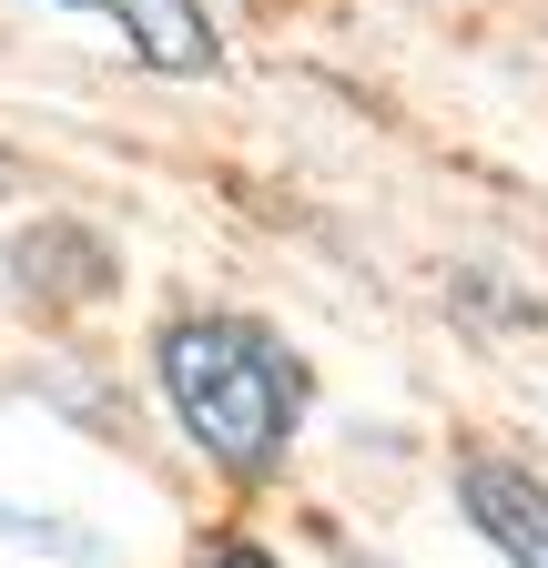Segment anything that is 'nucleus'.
<instances>
[{"label":"nucleus","instance_id":"obj_4","mask_svg":"<svg viewBox=\"0 0 548 568\" xmlns=\"http://www.w3.org/2000/svg\"><path fill=\"white\" fill-rule=\"evenodd\" d=\"M11 274L41 305H92V295H112V244L92 224H31L11 244Z\"/></svg>","mask_w":548,"mask_h":568},{"label":"nucleus","instance_id":"obj_5","mask_svg":"<svg viewBox=\"0 0 548 568\" xmlns=\"http://www.w3.org/2000/svg\"><path fill=\"white\" fill-rule=\"evenodd\" d=\"M193 568H274V558H264V548H254V538H214V548H203V558H193Z\"/></svg>","mask_w":548,"mask_h":568},{"label":"nucleus","instance_id":"obj_2","mask_svg":"<svg viewBox=\"0 0 548 568\" xmlns=\"http://www.w3.org/2000/svg\"><path fill=\"white\" fill-rule=\"evenodd\" d=\"M457 508H467V528L488 538L508 568H548V487H538L528 467L467 447V457H457Z\"/></svg>","mask_w":548,"mask_h":568},{"label":"nucleus","instance_id":"obj_1","mask_svg":"<svg viewBox=\"0 0 548 568\" xmlns=\"http://www.w3.org/2000/svg\"><path fill=\"white\" fill-rule=\"evenodd\" d=\"M153 376L183 416V437L214 457L224 477H274L305 406V366L295 345L254 325V315H173L153 345Z\"/></svg>","mask_w":548,"mask_h":568},{"label":"nucleus","instance_id":"obj_3","mask_svg":"<svg viewBox=\"0 0 548 568\" xmlns=\"http://www.w3.org/2000/svg\"><path fill=\"white\" fill-rule=\"evenodd\" d=\"M61 11H102V21L122 31V51L143 61V71H173V82H193V71L224 61L203 0H61Z\"/></svg>","mask_w":548,"mask_h":568},{"label":"nucleus","instance_id":"obj_6","mask_svg":"<svg viewBox=\"0 0 548 568\" xmlns=\"http://www.w3.org/2000/svg\"><path fill=\"white\" fill-rule=\"evenodd\" d=\"M0 193H11V153H0Z\"/></svg>","mask_w":548,"mask_h":568}]
</instances>
